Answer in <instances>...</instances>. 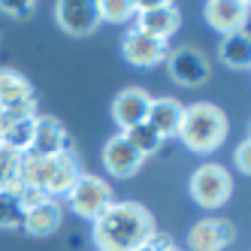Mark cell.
I'll list each match as a JSON object with an SVG mask.
<instances>
[{
    "instance_id": "6da1fadb",
    "label": "cell",
    "mask_w": 251,
    "mask_h": 251,
    "mask_svg": "<svg viewBox=\"0 0 251 251\" xmlns=\"http://www.w3.org/2000/svg\"><path fill=\"white\" fill-rule=\"evenodd\" d=\"M154 218L142 203H109L100 218L91 221V239L97 251H133L149 239Z\"/></svg>"
},
{
    "instance_id": "7a4b0ae2",
    "label": "cell",
    "mask_w": 251,
    "mask_h": 251,
    "mask_svg": "<svg viewBox=\"0 0 251 251\" xmlns=\"http://www.w3.org/2000/svg\"><path fill=\"white\" fill-rule=\"evenodd\" d=\"M82 167L76 151H64V154H51V157H33V154H22V170H19V182L25 188H37L51 200L61 197L73 188V182L79 178Z\"/></svg>"
},
{
    "instance_id": "3957f363",
    "label": "cell",
    "mask_w": 251,
    "mask_h": 251,
    "mask_svg": "<svg viewBox=\"0 0 251 251\" xmlns=\"http://www.w3.org/2000/svg\"><path fill=\"white\" fill-rule=\"evenodd\" d=\"M227 127L230 124H227V115H224L221 106L194 103V106H185L178 139H182V146L194 154H212L224 146Z\"/></svg>"
},
{
    "instance_id": "277c9868",
    "label": "cell",
    "mask_w": 251,
    "mask_h": 251,
    "mask_svg": "<svg viewBox=\"0 0 251 251\" xmlns=\"http://www.w3.org/2000/svg\"><path fill=\"white\" fill-rule=\"evenodd\" d=\"M188 194L203 209H221L233 194V178L221 164H200L188 178Z\"/></svg>"
},
{
    "instance_id": "5b68a950",
    "label": "cell",
    "mask_w": 251,
    "mask_h": 251,
    "mask_svg": "<svg viewBox=\"0 0 251 251\" xmlns=\"http://www.w3.org/2000/svg\"><path fill=\"white\" fill-rule=\"evenodd\" d=\"M64 200L85 221L100 218V215L109 209V203H115L109 182H103V178L94 176V173H79V178L73 182V188L64 194Z\"/></svg>"
},
{
    "instance_id": "8992f818",
    "label": "cell",
    "mask_w": 251,
    "mask_h": 251,
    "mask_svg": "<svg viewBox=\"0 0 251 251\" xmlns=\"http://www.w3.org/2000/svg\"><path fill=\"white\" fill-rule=\"evenodd\" d=\"M133 9H136V15H133L136 27L133 30L146 33V37L170 43V37L182 27V12L170 0H133Z\"/></svg>"
},
{
    "instance_id": "52a82bcc",
    "label": "cell",
    "mask_w": 251,
    "mask_h": 251,
    "mask_svg": "<svg viewBox=\"0 0 251 251\" xmlns=\"http://www.w3.org/2000/svg\"><path fill=\"white\" fill-rule=\"evenodd\" d=\"M167 70L176 85L182 88H200L212 79V64L197 46H178L170 49L167 55Z\"/></svg>"
},
{
    "instance_id": "ba28073f",
    "label": "cell",
    "mask_w": 251,
    "mask_h": 251,
    "mask_svg": "<svg viewBox=\"0 0 251 251\" xmlns=\"http://www.w3.org/2000/svg\"><path fill=\"white\" fill-rule=\"evenodd\" d=\"M37 112V94L33 85L12 67H0V115H22Z\"/></svg>"
},
{
    "instance_id": "9c48e42d",
    "label": "cell",
    "mask_w": 251,
    "mask_h": 251,
    "mask_svg": "<svg viewBox=\"0 0 251 251\" xmlns=\"http://www.w3.org/2000/svg\"><path fill=\"white\" fill-rule=\"evenodd\" d=\"M55 22L70 37H88L100 25L97 0H58L55 3Z\"/></svg>"
},
{
    "instance_id": "30bf717a",
    "label": "cell",
    "mask_w": 251,
    "mask_h": 251,
    "mask_svg": "<svg viewBox=\"0 0 251 251\" xmlns=\"http://www.w3.org/2000/svg\"><path fill=\"white\" fill-rule=\"evenodd\" d=\"M233 239H236L233 221H227V218H200V221L191 224L185 245L191 251H224Z\"/></svg>"
},
{
    "instance_id": "8fae6325",
    "label": "cell",
    "mask_w": 251,
    "mask_h": 251,
    "mask_svg": "<svg viewBox=\"0 0 251 251\" xmlns=\"http://www.w3.org/2000/svg\"><path fill=\"white\" fill-rule=\"evenodd\" d=\"M121 55H124V61H127V64L149 70V67H157V64L167 61L170 46L164 40L146 37V33H139V30H127L121 37Z\"/></svg>"
},
{
    "instance_id": "7c38bea8",
    "label": "cell",
    "mask_w": 251,
    "mask_h": 251,
    "mask_svg": "<svg viewBox=\"0 0 251 251\" xmlns=\"http://www.w3.org/2000/svg\"><path fill=\"white\" fill-rule=\"evenodd\" d=\"M64 151H76L67 127L55 115H37L33 146H30L27 154H33V157H51V154H64Z\"/></svg>"
},
{
    "instance_id": "4fadbf2b",
    "label": "cell",
    "mask_w": 251,
    "mask_h": 251,
    "mask_svg": "<svg viewBox=\"0 0 251 251\" xmlns=\"http://www.w3.org/2000/svg\"><path fill=\"white\" fill-rule=\"evenodd\" d=\"M149 106H151V94L146 91V88H136V85L124 88V91H118L115 100H112V121L124 133V130H130V127H136V124L146 121Z\"/></svg>"
},
{
    "instance_id": "5bb4252c",
    "label": "cell",
    "mask_w": 251,
    "mask_h": 251,
    "mask_svg": "<svg viewBox=\"0 0 251 251\" xmlns=\"http://www.w3.org/2000/svg\"><path fill=\"white\" fill-rule=\"evenodd\" d=\"M142 157L124 133H115L106 139V146H103V167L109 170V176H118V178H130L139 167H142Z\"/></svg>"
},
{
    "instance_id": "9a60e30c",
    "label": "cell",
    "mask_w": 251,
    "mask_h": 251,
    "mask_svg": "<svg viewBox=\"0 0 251 251\" xmlns=\"http://www.w3.org/2000/svg\"><path fill=\"white\" fill-rule=\"evenodd\" d=\"M203 15H206L209 27L221 30V37H227V33H236V30L245 27L248 3H245V0H209Z\"/></svg>"
},
{
    "instance_id": "2e32d148",
    "label": "cell",
    "mask_w": 251,
    "mask_h": 251,
    "mask_svg": "<svg viewBox=\"0 0 251 251\" xmlns=\"http://www.w3.org/2000/svg\"><path fill=\"white\" fill-rule=\"evenodd\" d=\"M182 115H185V106L178 103L176 97H151L146 124H149V127H151L160 139H170V136H178Z\"/></svg>"
},
{
    "instance_id": "e0dca14e",
    "label": "cell",
    "mask_w": 251,
    "mask_h": 251,
    "mask_svg": "<svg viewBox=\"0 0 251 251\" xmlns=\"http://www.w3.org/2000/svg\"><path fill=\"white\" fill-rule=\"evenodd\" d=\"M3 118V115H0ZM33 130H37V112H22V115H6L3 118V136L0 146H6L19 154H27L33 146Z\"/></svg>"
},
{
    "instance_id": "ac0fdd59",
    "label": "cell",
    "mask_w": 251,
    "mask_h": 251,
    "mask_svg": "<svg viewBox=\"0 0 251 251\" xmlns=\"http://www.w3.org/2000/svg\"><path fill=\"white\" fill-rule=\"evenodd\" d=\"M61 224H64V206H61V200H46L43 206L25 212L22 230L30 233V236H51Z\"/></svg>"
},
{
    "instance_id": "d6986e66",
    "label": "cell",
    "mask_w": 251,
    "mask_h": 251,
    "mask_svg": "<svg viewBox=\"0 0 251 251\" xmlns=\"http://www.w3.org/2000/svg\"><path fill=\"white\" fill-rule=\"evenodd\" d=\"M218 55L233 70H248L251 67V37H248V30H236V33L221 37Z\"/></svg>"
},
{
    "instance_id": "ffe728a7",
    "label": "cell",
    "mask_w": 251,
    "mask_h": 251,
    "mask_svg": "<svg viewBox=\"0 0 251 251\" xmlns=\"http://www.w3.org/2000/svg\"><path fill=\"white\" fill-rule=\"evenodd\" d=\"M19 170H22V154L6 149V146H0V191L19 194V188H22Z\"/></svg>"
},
{
    "instance_id": "44dd1931",
    "label": "cell",
    "mask_w": 251,
    "mask_h": 251,
    "mask_svg": "<svg viewBox=\"0 0 251 251\" xmlns=\"http://www.w3.org/2000/svg\"><path fill=\"white\" fill-rule=\"evenodd\" d=\"M124 136H127V142H130V146H133L142 157H149V154H154V151L164 149V139H160L146 121L136 124V127H130V130H124Z\"/></svg>"
},
{
    "instance_id": "7402d4cb",
    "label": "cell",
    "mask_w": 251,
    "mask_h": 251,
    "mask_svg": "<svg viewBox=\"0 0 251 251\" xmlns=\"http://www.w3.org/2000/svg\"><path fill=\"white\" fill-rule=\"evenodd\" d=\"M25 224V209L19 203V194L0 191V227L3 230H22Z\"/></svg>"
},
{
    "instance_id": "603a6c76",
    "label": "cell",
    "mask_w": 251,
    "mask_h": 251,
    "mask_svg": "<svg viewBox=\"0 0 251 251\" xmlns=\"http://www.w3.org/2000/svg\"><path fill=\"white\" fill-rule=\"evenodd\" d=\"M97 12H100V22H109V25H124L136 15L133 0H97Z\"/></svg>"
},
{
    "instance_id": "cb8c5ba5",
    "label": "cell",
    "mask_w": 251,
    "mask_h": 251,
    "mask_svg": "<svg viewBox=\"0 0 251 251\" xmlns=\"http://www.w3.org/2000/svg\"><path fill=\"white\" fill-rule=\"evenodd\" d=\"M0 12L12 15V19H30L37 12V3L33 0H0Z\"/></svg>"
},
{
    "instance_id": "d4e9b609",
    "label": "cell",
    "mask_w": 251,
    "mask_h": 251,
    "mask_svg": "<svg viewBox=\"0 0 251 251\" xmlns=\"http://www.w3.org/2000/svg\"><path fill=\"white\" fill-rule=\"evenodd\" d=\"M149 251H170V248H176V242H173V236L170 233H164V230H151L149 233V239L142 242Z\"/></svg>"
},
{
    "instance_id": "484cf974",
    "label": "cell",
    "mask_w": 251,
    "mask_h": 251,
    "mask_svg": "<svg viewBox=\"0 0 251 251\" xmlns=\"http://www.w3.org/2000/svg\"><path fill=\"white\" fill-rule=\"evenodd\" d=\"M233 160H236V167H239V173H251V142L248 139H242L239 146H236V154H233Z\"/></svg>"
},
{
    "instance_id": "4316f807",
    "label": "cell",
    "mask_w": 251,
    "mask_h": 251,
    "mask_svg": "<svg viewBox=\"0 0 251 251\" xmlns=\"http://www.w3.org/2000/svg\"><path fill=\"white\" fill-rule=\"evenodd\" d=\"M133 251H149V248H146V245H139V248H133Z\"/></svg>"
},
{
    "instance_id": "83f0119b",
    "label": "cell",
    "mask_w": 251,
    "mask_h": 251,
    "mask_svg": "<svg viewBox=\"0 0 251 251\" xmlns=\"http://www.w3.org/2000/svg\"><path fill=\"white\" fill-rule=\"evenodd\" d=\"M0 136H3V118H0Z\"/></svg>"
},
{
    "instance_id": "f1b7e54d",
    "label": "cell",
    "mask_w": 251,
    "mask_h": 251,
    "mask_svg": "<svg viewBox=\"0 0 251 251\" xmlns=\"http://www.w3.org/2000/svg\"><path fill=\"white\" fill-rule=\"evenodd\" d=\"M170 251H185V248H178V245H176V248H170Z\"/></svg>"
}]
</instances>
